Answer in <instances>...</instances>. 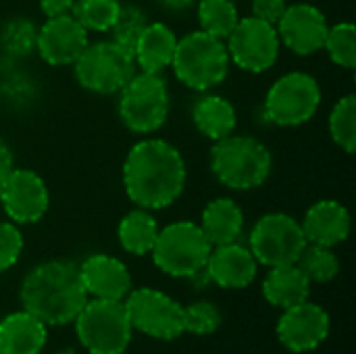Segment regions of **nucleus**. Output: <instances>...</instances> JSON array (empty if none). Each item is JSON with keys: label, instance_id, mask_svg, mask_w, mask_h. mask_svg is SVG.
Masks as SVG:
<instances>
[{"label": "nucleus", "instance_id": "f257e3e1", "mask_svg": "<svg viewBox=\"0 0 356 354\" xmlns=\"http://www.w3.org/2000/svg\"><path fill=\"white\" fill-rule=\"evenodd\" d=\"M123 186L140 209L159 211L173 204L186 186V163L165 140H142L131 146L123 163Z\"/></svg>", "mask_w": 356, "mask_h": 354}, {"label": "nucleus", "instance_id": "f03ea898", "mask_svg": "<svg viewBox=\"0 0 356 354\" xmlns=\"http://www.w3.org/2000/svg\"><path fill=\"white\" fill-rule=\"evenodd\" d=\"M19 298L23 311L44 325H67L75 321L88 303V292L79 275V265L71 261H46L25 275Z\"/></svg>", "mask_w": 356, "mask_h": 354}, {"label": "nucleus", "instance_id": "7ed1b4c3", "mask_svg": "<svg viewBox=\"0 0 356 354\" xmlns=\"http://www.w3.org/2000/svg\"><path fill=\"white\" fill-rule=\"evenodd\" d=\"M211 169L229 190H252L263 186L273 169L269 148L252 136H227L211 150Z\"/></svg>", "mask_w": 356, "mask_h": 354}, {"label": "nucleus", "instance_id": "20e7f679", "mask_svg": "<svg viewBox=\"0 0 356 354\" xmlns=\"http://www.w3.org/2000/svg\"><path fill=\"white\" fill-rule=\"evenodd\" d=\"M175 77L190 90L207 92L227 77L229 52L225 40H219L202 29L177 40L173 54Z\"/></svg>", "mask_w": 356, "mask_h": 354}, {"label": "nucleus", "instance_id": "39448f33", "mask_svg": "<svg viewBox=\"0 0 356 354\" xmlns=\"http://www.w3.org/2000/svg\"><path fill=\"white\" fill-rule=\"evenodd\" d=\"M81 346L90 354H123L131 342V323L123 300L94 298L75 317Z\"/></svg>", "mask_w": 356, "mask_h": 354}, {"label": "nucleus", "instance_id": "423d86ee", "mask_svg": "<svg viewBox=\"0 0 356 354\" xmlns=\"http://www.w3.org/2000/svg\"><path fill=\"white\" fill-rule=\"evenodd\" d=\"M211 248L213 246L200 225L192 221H175L159 230L150 252L154 265L163 273L171 277H194L204 269Z\"/></svg>", "mask_w": 356, "mask_h": 354}, {"label": "nucleus", "instance_id": "0eeeda50", "mask_svg": "<svg viewBox=\"0 0 356 354\" xmlns=\"http://www.w3.org/2000/svg\"><path fill=\"white\" fill-rule=\"evenodd\" d=\"M119 117L134 134H152L169 117V90L161 73H140L121 88Z\"/></svg>", "mask_w": 356, "mask_h": 354}, {"label": "nucleus", "instance_id": "6e6552de", "mask_svg": "<svg viewBox=\"0 0 356 354\" xmlns=\"http://www.w3.org/2000/svg\"><path fill=\"white\" fill-rule=\"evenodd\" d=\"M75 77L79 86L94 94H117L134 77V54L117 42L88 44L77 56Z\"/></svg>", "mask_w": 356, "mask_h": 354}, {"label": "nucleus", "instance_id": "1a4fd4ad", "mask_svg": "<svg viewBox=\"0 0 356 354\" xmlns=\"http://www.w3.org/2000/svg\"><path fill=\"white\" fill-rule=\"evenodd\" d=\"M321 104V88L309 73L282 75L265 98L267 119L280 127H296L311 121Z\"/></svg>", "mask_w": 356, "mask_h": 354}, {"label": "nucleus", "instance_id": "9d476101", "mask_svg": "<svg viewBox=\"0 0 356 354\" xmlns=\"http://www.w3.org/2000/svg\"><path fill=\"white\" fill-rule=\"evenodd\" d=\"M307 244L302 225L286 213L263 215L250 232V252L269 269L296 265Z\"/></svg>", "mask_w": 356, "mask_h": 354}, {"label": "nucleus", "instance_id": "9b49d317", "mask_svg": "<svg viewBox=\"0 0 356 354\" xmlns=\"http://www.w3.org/2000/svg\"><path fill=\"white\" fill-rule=\"evenodd\" d=\"M125 311L134 330L159 340H175L184 330V307L165 292L140 288L125 296Z\"/></svg>", "mask_w": 356, "mask_h": 354}, {"label": "nucleus", "instance_id": "f8f14e48", "mask_svg": "<svg viewBox=\"0 0 356 354\" xmlns=\"http://www.w3.org/2000/svg\"><path fill=\"white\" fill-rule=\"evenodd\" d=\"M280 35L277 27L261 21L257 17L240 19L234 31L227 35L229 61L240 69L250 73H263L271 69L280 54Z\"/></svg>", "mask_w": 356, "mask_h": 354}, {"label": "nucleus", "instance_id": "ddd939ff", "mask_svg": "<svg viewBox=\"0 0 356 354\" xmlns=\"http://www.w3.org/2000/svg\"><path fill=\"white\" fill-rule=\"evenodd\" d=\"M48 188L46 182L31 169H15L2 182V200L6 217L13 223H35L48 211Z\"/></svg>", "mask_w": 356, "mask_h": 354}, {"label": "nucleus", "instance_id": "4468645a", "mask_svg": "<svg viewBox=\"0 0 356 354\" xmlns=\"http://www.w3.org/2000/svg\"><path fill=\"white\" fill-rule=\"evenodd\" d=\"M275 27L280 42H284L292 52L300 56L319 52L330 29L325 15L309 2L288 4Z\"/></svg>", "mask_w": 356, "mask_h": 354}, {"label": "nucleus", "instance_id": "2eb2a0df", "mask_svg": "<svg viewBox=\"0 0 356 354\" xmlns=\"http://www.w3.org/2000/svg\"><path fill=\"white\" fill-rule=\"evenodd\" d=\"M330 334V315L309 300L284 309L277 321V338L292 353H309L325 342Z\"/></svg>", "mask_w": 356, "mask_h": 354}, {"label": "nucleus", "instance_id": "dca6fc26", "mask_svg": "<svg viewBox=\"0 0 356 354\" xmlns=\"http://www.w3.org/2000/svg\"><path fill=\"white\" fill-rule=\"evenodd\" d=\"M88 44L90 42L86 27L69 13L60 17H50L38 29L35 50L48 65L65 67L73 65Z\"/></svg>", "mask_w": 356, "mask_h": 354}, {"label": "nucleus", "instance_id": "f3484780", "mask_svg": "<svg viewBox=\"0 0 356 354\" xmlns=\"http://www.w3.org/2000/svg\"><path fill=\"white\" fill-rule=\"evenodd\" d=\"M207 277L219 288H246L257 277V259L250 248H244L236 242L221 244L211 248V255L204 265Z\"/></svg>", "mask_w": 356, "mask_h": 354}, {"label": "nucleus", "instance_id": "a211bd4d", "mask_svg": "<svg viewBox=\"0 0 356 354\" xmlns=\"http://www.w3.org/2000/svg\"><path fill=\"white\" fill-rule=\"evenodd\" d=\"M83 288L94 298L123 300L131 292V275L127 267L108 255H92L79 265Z\"/></svg>", "mask_w": 356, "mask_h": 354}, {"label": "nucleus", "instance_id": "6ab92c4d", "mask_svg": "<svg viewBox=\"0 0 356 354\" xmlns=\"http://www.w3.org/2000/svg\"><path fill=\"white\" fill-rule=\"evenodd\" d=\"M300 225L307 242L334 248L350 234V213L338 200H319L307 211Z\"/></svg>", "mask_w": 356, "mask_h": 354}, {"label": "nucleus", "instance_id": "aec40b11", "mask_svg": "<svg viewBox=\"0 0 356 354\" xmlns=\"http://www.w3.org/2000/svg\"><path fill=\"white\" fill-rule=\"evenodd\" d=\"M46 338V325L27 311L6 315L0 321V354H40Z\"/></svg>", "mask_w": 356, "mask_h": 354}, {"label": "nucleus", "instance_id": "412c9836", "mask_svg": "<svg viewBox=\"0 0 356 354\" xmlns=\"http://www.w3.org/2000/svg\"><path fill=\"white\" fill-rule=\"evenodd\" d=\"M177 35L165 23H148L134 46V61L144 73H161L171 67Z\"/></svg>", "mask_w": 356, "mask_h": 354}, {"label": "nucleus", "instance_id": "4be33fe9", "mask_svg": "<svg viewBox=\"0 0 356 354\" xmlns=\"http://www.w3.org/2000/svg\"><path fill=\"white\" fill-rule=\"evenodd\" d=\"M244 227V213L232 198H215L202 211L200 230L211 246L232 244L240 238Z\"/></svg>", "mask_w": 356, "mask_h": 354}, {"label": "nucleus", "instance_id": "5701e85b", "mask_svg": "<svg viewBox=\"0 0 356 354\" xmlns=\"http://www.w3.org/2000/svg\"><path fill=\"white\" fill-rule=\"evenodd\" d=\"M311 282L300 271L298 265L271 267L269 275L263 282V296L269 305L280 309H290L309 298Z\"/></svg>", "mask_w": 356, "mask_h": 354}, {"label": "nucleus", "instance_id": "b1692460", "mask_svg": "<svg viewBox=\"0 0 356 354\" xmlns=\"http://www.w3.org/2000/svg\"><path fill=\"white\" fill-rule=\"evenodd\" d=\"M192 119L198 131L213 142L232 136L238 123L236 108L232 106V102L215 94H207L196 100L192 108Z\"/></svg>", "mask_w": 356, "mask_h": 354}, {"label": "nucleus", "instance_id": "393cba45", "mask_svg": "<svg viewBox=\"0 0 356 354\" xmlns=\"http://www.w3.org/2000/svg\"><path fill=\"white\" fill-rule=\"evenodd\" d=\"M117 236H119V244L123 246V250H127L129 255L142 257L152 250L156 236H159V225H156V219L146 209H136L121 219Z\"/></svg>", "mask_w": 356, "mask_h": 354}, {"label": "nucleus", "instance_id": "a878e982", "mask_svg": "<svg viewBox=\"0 0 356 354\" xmlns=\"http://www.w3.org/2000/svg\"><path fill=\"white\" fill-rule=\"evenodd\" d=\"M198 21L202 31L219 40H227V35L234 31V27L240 21V15L234 0H200Z\"/></svg>", "mask_w": 356, "mask_h": 354}, {"label": "nucleus", "instance_id": "bb28decb", "mask_svg": "<svg viewBox=\"0 0 356 354\" xmlns=\"http://www.w3.org/2000/svg\"><path fill=\"white\" fill-rule=\"evenodd\" d=\"M296 265L309 277V282H317V284L332 282L340 271V261H338L336 252L332 248L319 246V244H307L305 250L300 252Z\"/></svg>", "mask_w": 356, "mask_h": 354}, {"label": "nucleus", "instance_id": "cd10ccee", "mask_svg": "<svg viewBox=\"0 0 356 354\" xmlns=\"http://www.w3.org/2000/svg\"><path fill=\"white\" fill-rule=\"evenodd\" d=\"M119 0H75L71 15L86 27V31H108L119 15Z\"/></svg>", "mask_w": 356, "mask_h": 354}, {"label": "nucleus", "instance_id": "c85d7f7f", "mask_svg": "<svg viewBox=\"0 0 356 354\" xmlns=\"http://www.w3.org/2000/svg\"><path fill=\"white\" fill-rule=\"evenodd\" d=\"M330 134L334 142L348 154L356 148V96L348 94L336 102L330 115Z\"/></svg>", "mask_w": 356, "mask_h": 354}, {"label": "nucleus", "instance_id": "c756f323", "mask_svg": "<svg viewBox=\"0 0 356 354\" xmlns=\"http://www.w3.org/2000/svg\"><path fill=\"white\" fill-rule=\"evenodd\" d=\"M38 42V27L33 21L25 17L10 19L0 31V46L10 56H27L35 50Z\"/></svg>", "mask_w": 356, "mask_h": 354}, {"label": "nucleus", "instance_id": "7c9ffc66", "mask_svg": "<svg viewBox=\"0 0 356 354\" xmlns=\"http://www.w3.org/2000/svg\"><path fill=\"white\" fill-rule=\"evenodd\" d=\"M323 48L327 50L330 58L344 67V69H355L356 67V27L353 23H338L327 29L325 44Z\"/></svg>", "mask_w": 356, "mask_h": 354}, {"label": "nucleus", "instance_id": "2f4dec72", "mask_svg": "<svg viewBox=\"0 0 356 354\" xmlns=\"http://www.w3.org/2000/svg\"><path fill=\"white\" fill-rule=\"evenodd\" d=\"M148 25V17L146 13L136 6V4H121L119 15L111 27L113 31V42H117L119 46L127 48L134 54V46L140 38V33L144 31V27Z\"/></svg>", "mask_w": 356, "mask_h": 354}, {"label": "nucleus", "instance_id": "473e14b6", "mask_svg": "<svg viewBox=\"0 0 356 354\" xmlns=\"http://www.w3.org/2000/svg\"><path fill=\"white\" fill-rule=\"evenodd\" d=\"M221 325V313L213 303L200 300L184 307V330L196 336L215 334Z\"/></svg>", "mask_w": 356, "mask_h": 354}, {"label": "nucleus", "instance_id": "72a5a7b5", "mask_svg": "<svg viewBox=\"0 0 356 354\" xmlns=\"http://www.w3.org/2000/svg\"><path fill=\"white\" fill-rule=\"evenodd\" d=\"M23 252V236L17 225L0 221V273L10 269Z\"/></svg>", "mask_w": 356, "mask_h": 354}, {"label": "nucleus", "instance_id": "f704fd0d", "mask_svg": "<svg viewBox=\"0 0 356 354\" xmlns=\"http://www.w3.org/2000/svg\"><path fill=\"white\" fill-rule=\"evenodd\" d=\"M288 8V0H252V17L277 25L284 10Z\"/></svg>", "mask_w": 356, "mask_h": 354}, {"label": "nucleus", "instance_id": "c9c22d12", "mask_svg": "<svg viewBox=\"0 0 356 354\" xmlns=\"http://www.w3.org/2000/svg\"><path fill=\"white\" fill-rule=\"evenodd\" d=\"M75 0H40V8L42 13L50 19V17H60V15H69L73 8Z\"/></svg>", "mask_w": 356, "mask_h": 354}, {"label": "nucleus", "instance_id": "e433bc0d", "mask_svg": "<svg viewBox=\"0 0 356 354\" xmlns=\"http://www.w3.org/2000/svg\"><path fill=\"white\" fill-rule=\"evenodd\" d=\"M13 171V152L4 140H0V182Z\"/></svg>", "mask_w": 356, "mask_h": 354}, {"label": "nucleus", "instance_id": "4c0bfd02", "mask_svg": "<svg viewBox=\"0 0 356 354\" xmlns=\"http://www.w3.org/2000/svg\"><path fill=\"white\" fill-rule=\"evenodd\" d=\"M163 2H165V6L171 8V10H186V8H190L196 0H163Z\"/></svg>", "mask_w": 356, "mask_h": 354}, {"label": "nucleus", "instance_id": "58836bf2", "mask_svg": "<svg viewBox=\"0 0 356 354\" xmlns=\"http://www.w3.org/2000/svg\"><path fill=\"white\" fill-rule=\"evenodd\" d=\"M56 354H75L71 348H65V351H60V353H56Z\"/></svg>", "mask_w": 356, "mask_h": 354}, {"label": "nucleus", "instance_id": "ea45409f", "mask_svg": "<svg viewBox=\"0 0 356 354\" xmlns=\"http://www.w3.org/2000/svg\"><path fill=\"white\" fill-rule=\"evenodd\" d=\"M4 182V179H2ZM2 182H0V200H2Z\"/></svg>", "mask_w": 356, "mask_h": 354}]
</instances>
